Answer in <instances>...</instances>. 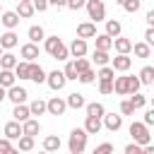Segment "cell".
Returning <instances> with one entry per match:
<instances>
[{
	"label": "cell",
	"mask_w": 154,
	"mask_h": 154,
	"mask_svg": "<svg viewBox=\"0 0 154 154\" xmlns=\"http://www.w3.org/2000/svg\"><path fill=\"white\" fill-rule=\"evenodd\" d=\"M5 99H7V89H5V87H0V103H2Z\"/></svg>",
	"instance_id": "cell-55"
},
{
	"label": "cell",
	"mask_w": 154,
	"mask_h": 154,
	"mask_svg": "<svg viewBox=\"0 0 154 154\" xmlns=\"http://www.w3.org/2000/svg\"><path fill=\"white\" fill-rule=\"evenodd\" d=\"M12 152H14L12 142H10L7 137H2V140H0V154H12Z\"/></svg>",
	"instance_id": "cell-46"
},
{
	"label": "cell",
	"mask_w": 154,
	"mask_h": 154,
	"mask_svg": "<svg viewBox=\"0 0 154 154\" xmlns=\"http://www.w3.org/2000/svg\"><path fill=\"white\" fill-rule=\"evenodd\" d=\"M77 79H79L82 84H91V82L96 79V72H94L91 67H89V70H82V72L77 75Z\"/></svg>",
	"instance_id": "cell-39"
},
{
	"label": "cell",
	"mask_w": 154,
	"mask_h": 154,
	"mask_svg": "<svg viewBox=\"0 0 154 154\" xmlns=\"http://www.w3.org/2000/svg\"><path fill=\"white\" fill-rule=\"evenodd\" d=\"M22 19H29L36 10H34V5H31V0H19V5H17V10H14Z\"/></svg>",
	"instance_id": "cell-20"
},
{
	"label": "cell",
	"mask_w": 154,
	"mask_h": 154,
	"mask_svg": "<svg viewBox=\"0 0 154 154\" xmlns=\"http://www.w3.org/2000/svg\"><path fill=\"white\" fill-rule=\"evenodd\" d=\"M67 111V103H65V99H60V96H53V99H48L46 101V113H51V116H63Z\"/></svg>",
	"instance_id": "cell-7"
},
{
	"label": "cell",
	"mask_w": 154,
	"mask_h": 154,
	"mask_svg": "<svg viewBox=\"0 0 154 154\" xmlns=\"http://www.w3.org/2000/svg\"><path fill=\"white\" fill-rule=\"evenodd\" d=\"M113 48H116L118 53H130V51H132V41H130V38H123V36H116V38H113Z\"/></svg>",
	"instance_id": "cell-23"
},
{
	"label": "cell",
	"mask_w": 154,
	"mask_h": 154,
	"mask_svg": "<svg viewBox=\"0 0 154 154\" xmlns=\"http://www.w3.org/2000/svg\"><path fill=\"white\" fill-rule=\"evenodd\" d=\"M43 149H46V152H58V149H60V137H58V135L43 137Z\"/></svg>",
	"instance_id": "cell-30"
},
{
	"label": "cell",
	"mask_w": 154,
	"mask_h": 154,
	"mask_svg": "<svg viewBox=\"0 0 154 154\" xmlns=\"http://www.w3.org/2000/svg\"><path fill=\"white\" fill-rule=\"evenodd\" d=\"M84 111H87V116H96V118H101V116L106 113V108H103V103H99V101H91V103H84Z\"/></svg>",
	"instance_id": "cell-27"
},
{
	"label": "cell",
	"mask_w": 154,
	"mask_h": 154,
	"mask_svg": "<svg viewBox=\"0 0 154 154\" xmlns=\"http://www.w3.org/2000/svg\"><path fill=\"white\" fill-rule=\"evenodd\" d=\"M132 65V58H128V53H118L116 58H111V67L116 72H128Z\"/></svg>",
	"instance_id": "cell-8"
},
{
	"label": "cell",
	"mask_w": 154,
	"mask_h": 154,
	"mask_svg": "<svg viewBox=\"0 0 154 154\" xmlns=\"http://www.w3.org/2000/svg\"><path fill=\"white\" fill-rule=\"evenodd\" d=\"M26 36H29V41H34V43H38V41H43V36H46V31H43V26H29V31H26Z\"/></svg>",
	"instance_id": "cell-33"
},
{
	"label": "cell",
	"mask_w": 154,
	"mask_h": 154,
	"mask_svg": "<svg viewBox=\"0 0 154 154\" xmlns=\"http://www.w3.org/2000/svg\"><path fill=\"white\" fill-rule=\"evenodd\" d=\"M137 79H140V84H154V67H152V65H144V67L140 70Z\"/></svg>",
	"instance_id": "cell-24"
},
{
	"label": "cell",
	"mask_w": 154,
	"mask_h": 154,
	"mask_svg": "<svg viewBox=\"0 0 154 154\" xmlns=\"http://www.w3.org/2000/svg\"><path fill=\"white\" fill-rule=\"evenodd\" d=\"M87 130L84 128H75L72 132H70V142H67V149H70V154H82L84 149H87Z\"/></svg>",
	"instance_id": "cell-2"
},
{
	"label": "cell",
	"mask_w": 154,
	"mask_h": 154,
	"mask_svg": "<svg viewBox=\"0 0 154 154\" xmlns=\"http://www.w3.org/2000/svg\"><path fill=\"white\" fill-rule=\"evenodd\" d=\"M29 65H31L29 60H22V63L17 60V65H14L12 70H14V75H17L19 79H29Z\"/></svg>",
	"instance_id": "cell-29"
},
{
	"label": "cell",
	"mask_w": 154,
	"mask_h": 154,
	"mask_svg": "<svg viewBox=\"0 0 154 154\" xmlns=\"http://www.w3.org/2000/svg\"><path fill=\"white\" fill-rule=\"evenodd\" d=\"M0 55H2V46H0Z\"/></svg>",
	"instance_id": "cell-57"
},
{
	"label": "cell",
	"mask_w": 154,
	"mask_h": 154,
	"mask_svg": "<svg viewBox=\"0 0 154 154\" xmlns=\"http://www.w3.org/2000/svg\"><path fill=\"white\" fill-rule=\"evenodd\" d=\"M65 75H63V70H53V72H48L46 75V84L53 89V91H60L63 87H65Z\"/></svg>",
	"instance_id": "cell-6"
},
{
	"label": "cell",
	"mask_w": 154,
	"mask_h": 154,
	"mask_svg": "<svg viewBox=\"0 0 154 154\" xmlns=\"http://www.w3.org/2000/svg\"><path fill=\"white\" fill-rule=\"evenodd\" d=\"M125 154H142V144H137V142L128 144V147H125Z\"/></svg>",
	"instance_id": "cell-50"
},
{
	"label": "cell",
	"mask_w": 154,
	"mask_h": 154,
	"mask_svg": "<svg viewBox=\"0 0 154 154\" xmlns=\"http://www.w3.org/2000/svg\"><path fill=\"white\" fill-rule=\"evenodd\" d=\"M96 77H99V79H113V77H116V70H113L111 65H99Z\"/></svg>",
	"instance_id": "cell-37"
},
{
	"label": "cell",
	"mask_w": 154,
	"mask_h": 154,
	"mask_svg": "<svg viewBox=\"0 0 154 154\" xmlns=\"http://www.w3.org/2000/svg\"><path fill=\"white\" fill-rule=\"evenodd\" d=\"M84 2H87V0H65V7H70V10H82Z\"/></svg>",
	"instance_id": "cell-49"
},
{
	"label": "cell",
	"mask_w": 154,
	"mask_h": 154,
	"mask_svg": "<svg viewBox=\"0 0 154 154\" xmlns=\"http://www.w3.org/2000/svg\"><path fill=\"white\" fill-rule=\"evenodd\" d=\"M67 51H70L72 58H82V55H87V51H89V48H87V38H79V36H77V38L70 43Z\"/></svg>",
	"instance_id": "cell-10"
},
{
	"label": "cell",
	"mask_w": 154,
	"mask_h": 154,
	"mask_svg": "<svg viewBox=\"0 0 154 154\" xmlns=\"http://www.w3.org/2000/svg\"><path fill=\"white\" fill-rule=\"evenodd\" d=\"M111 152H113V144L111 142H103V144H99L94 149V154H111Z\"/></svg>",
	"instance_id": "cell-47"
},
{
	"label": "cell",
	"mask_w": 154,
	"mask_h": 154,
	"mask_svg": "<svg viewBox=\"0 0 154 154\" xmlns=\"http://www.w3.org/2000/svg\"><path fill=\"white\" fill-rule=\"evenodd\" d=\"M142 123H144L147 128H152V125H154V108H149V111L144 113V120H142Z\"/></svg>",
	"instance_id": "cell-51"
},
{
	"label": "cell",
	"mask_w": 154,
	"mask_h": 154,
	"mask_svg": "<svg viewBox=\"0 0 154 154\" xmlns=\"http://www.w3.org/2000/svg\"><path fill=\"white\" fill-rule=\"evenodd\" d=\"M31 5H34V10L36 12H46L51 5H48V0H31Z\"/></svg>",
	"instance_id": "cell-48"
},
{
	"label": "cell",
	"mask_w": 154,
	"mask_h": 154,
	"mask_svg": "<svg viewBox=\"0 0 154 154\" xmlns=\"http://www.w3.org/2000/svg\"><path fill=\"white\" fill-rule=\"evenodd\" d=\"M101 125L106 130H111V132H118L123 128V116H118V113H103L101 116Z\"/></svg>",
	"instance_id": "cell-5"
},
{
	"label": "cell",
	"mask_w": 154,
	"mask_h": 154,
	"mask_svg": "<svg viewBox=\"0 0 154 154\" xmlns=\"http://www.w3.org/2000/svg\"><path fill=\"white\" fill-rule=\"evenodd\" d=\"M0 22H2L5 29H17L19 22H22V17H19L17 12H2V14H0Z\"/></svg>",
	"instance_id": "cell-12"
},
{
	"label": "cell",
	"mask_w": 154,
	"mask_h": 154,
	"mask_svg": "<svg viewBox=\"0 0 154 154\" xmlns=\"http://www.w3.org/2000/svg\"><path fill=\"white\" fill-rule=\"evenodd\" d=\"M99 91L101 94H113V79H99Z\"/></svg>",
	"instance_id": "cell-43"
},
{
	"label": "cell",
	"mask_w": 154,
	"mask_h": 154,
	"mask_svg": "<svg viewBox=\"0 0 154 154\" xmlns=\"http://www.w3.org/2000/svg\"><path fill=\"white\" fill-rule=\"evenodd\" d=\"M29 113H31V116H43V113H46V101H43V99H34V101L29 103Z\"/></svg>",
	"instance_id": "cell-34"
},
{
	"label": "cell",
	"mask_w": 154,
	"mask_h": 154,
	"mask_svg": "<svg viewBox=\"0 0 154 154\" xmlns=\"http://www.w3.org/2000/svg\"><path fill=\"white\" fill-rule=\"evenodd\" d=\"M14 65H17V55H14V53H10V51H7V53L2 51V55H0V67H5V70H12Z\"/></svg>",
	"instance_id": "cell-31"
},
{
	"label": "cell",
	"mask_w": 154,
	"mask_h": 154,
	"mask_svg": "<svg viewBox=\"0 0 154 154\" xmlns=\"http://www.w3.org/2000/svg\"><path fill=\"white\" fill-rule=\"evenodd\" d=\"M120 22L118 19H106V34L111 36V38H116V36H120Z\"/></svg>",
	"instance_id": "cell-32"
},
{
	"label": "cell",
	"mask_w": 154,
	"mask_h": 154,
	"mask_svg": "<svg viewBox=\"0 0 154 154\" xmlns=\"http://www.w3.org/2000/svg\"><path fill=\"white\" fill-rule=\"evenodd\" d=\"M101 118H96V116H87L84 118V130H87V135H99L101 132Z\"/></svg>",
	"instance_id": "cell-15"
},
{
	"label": "cell",
	"mask_w": 154,
	"mask_h": 154,
	"mask_svg": "<svg viewBox=\"0 0 154 154\" xmlns=\"http://www.w3.org/2000/svg\"><path fill=\"white\" fill-rule=\"evenodd\" d=\"M17 140H19V149L22 152H31L34 149V137L31 135H19Z\"/></svg>",
	"instance_id": "cell-38"
},
{
	"label": "cell",
	"mask_w": 154,
	"mask_h": 154,
	"mask_svg": "<svg viewBox=\"0 0 154 154\" xmlns=\"http://www.w3.org/2000/svg\"><path fill=\"white\" fill-rule=\"evenodd\" d=\"M135 113V108H132V103H130V99H125V101H120V116H132Z\"/></svg>",
	"instance_id": "cell-45"
},
{
	"label": "cell",
	"mask_w": 154,
	"mask_h": 154,
	"mask_svg": "<svg viewBox=\"0 0 154 154\" xmlns=\"http://www.w3.org/2000/svg\"><path fill=\"white\" fill-rule=\"evenodd\" d=\"M130 103H132L135 111H137V108H144V106H147V96L140 94V91H132V94H130Z\"/></svg>",
	"instance_id": "cell-35"
},
{
	"label": "cell",
	"mask_w": 154,
	"mask_h": 154,
	"mask_svg": "<svg viewBox=\"0 0 154 154\" xmlns=\"http://www.w3.org/2000/svg\"><path fill=\"white\" fill-rule=\"evenodd\" d=\"M77 36L79 38H94L96 36V24L94 22H82L77 26Z\"/></svg>",
	"instance_id": "cell-17"
},
{
	"label": "cell",
	"mask_w": 154,
	"mask_h": 154,
	"mask_svg": "<svg viewBox=\"0 0 154 154\" xmlns=\"http://www.w3.org/2000/svg\"><path fill=\"white\" fill-rule=\"evenodd\" d=\"M19 135H22V123H19V120L5 123V137H7V140H17Z\"/></svg>",
	"instance_id": "cell-19"
},
{
	"label": "cell",
	"mask_w": 154,
	"mask_h": 154,
	"mask_svg": "<svg viewBox=\"0 0 154 154\" xmlns=\"http://www.w3.org/2000/svg\"><path fill=\"white\" fill-rule=\"evenodd\" d=\"M51 55H53L55 60H67V58H70V51H67V46H65V43H60Z\"/></svg>",
	"instance_id": "cell-40"
},
{
	"label": "cell",
	"mask_w": 154,
	"mask_h": 154,
	"mask_svg": "<svg viewBox=\"0 0 154 154\" xmlns=\"http://www.w3.org/2000/svg\"><path fill=\"white\" fill-rule=\"evenodd\" d=\"M84 7L89 12V19H94V22H103L106 19V5H103V0H87Z\"/></svg>",
	"instance_id": "cell-4"
},
{
	"label": "cell",
	"mask_w": 154,
	"mask_h": 154,
	"mask_svg": "<svg viewBox=\"0 0 154 154\" xmlns=\"http://www.w3.org/2000/svg\"><path fill=\"white\" fill-rule=\"evenodd\" d=\"M12 118L14 120H26V118H31V113H29V106L26 103H14V108H12Z\"/></svg>",
	"instance_id": "cell-22"
},
{
	"label": "cell",
	"mask_w": 154,
	"mask_h": 154,
	"mask_svg": "<svg viewBox=\"0 0 154 154\" xmlns=\"http://www.w3.org/2000/svg\"><path fill=\"white\" fill-rule=\"evenodd\" d=\"M17 43H19V36L14 34V29H7V31L0 36V46H2V51H12Z\"/></svg>",
	"instance_id": "cell-11"
},
{
	"label": "cell",
	"mask_w": 154,
	"mask_h": 154,
	"mask_svg": "<svg viewBox=\"0 0 154 154\" xmlns=\"http://www.w3.org/2000/svg\"><path fill=\"white\" fill-rule=\"evenodd\" d=\"M132 51H135V55H137V58H149V55H152V46H149V43H144V41L132 43Z\"/></svg>",
	"instance_id": "cell-28"
},
{
	"label": "cell",
	"mask_w": 154,
	"mask_h": 154,
	"mask_svg": "<svg viewBox=\"0 0 154 154\" xmlns=\"http://www.w3.org/2000/svg\"><path fill=\"white\" fill-rule=\"evenodd\" d=\"M116 2H118V5H123V2H125V0H116Z\"/></svg>",
	"instance_id": "cell-56"
},
{
	"label": "cell",
	"mask_w": 154,
	"mask_h": 154,
	"mask_svg": "<svg viewBox=\"0 0 154 154\" xmlns=\"http://www.w3.org/2000/svg\"><path fill=\"white\" fill-rule=\"evenodd\" d=\"M94 48H99V51H111V48H113V38H111L108 34H96V36H94Z\"/></svg>",
	"instance_id": "cell-18"
},
{
	"label": "cell",
	"mask_w": 154,
	"mask_h": 154,
	"mask_svg": "<svg viewBox=\"0 0 154 154\" xmlns=\"http://www.w3.org/2000/svg\"><path fill=\"white\" fill-rule=\"evenodd\" d=\"M147 24H149V26H154V10H149V12H147Z\"/></svg>",
	"instance_id": "cell-53"
},
{
	"label": "cell",
	"mask_w": 154,
	"mask_h": 154,
	"mask_svg": "<svg viewBox=\"0 0 154 154\" xmlns=\"http://www.w3.org/2000/svg\"><path fill=\"white\" fill-rule=\"evenodd\" d=\"M72 63H75V67H77V72H82V70H89V67H91V60H87L84 55H82V58H75Z\"/></svg>",
	"instance_id": "cell-41"
},
{
	"label": "cell",
	"mask_w": 154,
	"mask_h": 154,
	"mask_svg": "<svg viewBox=\"0 0 154 154\" xmlns=\"http://www.w3.org/2000/svg\"><path fill=\"white\" fill-rule=\"evenodd\" d=\"M144 43H149V46L154 43V26H149V29L144 31Z\"/></svg>",
	"instance_id": "cell-52"
},
{
	"label": "cell",
	"mask_w": 154,
	"mask_h": 154,
	"mask_svg": "<svg viewBox=\"0 0 154 154\" xmlns=\"http://www.w3.org/2000/svg\"><path fill=\"white\" fill-rule=\"evenodd\" d=\"M29 79L36 82V84H43V82H46V70H43L41 65H36L34 60H31V65H29Z\"/></svg>",
	"instance_id": "cell-14"
},
{
	"label": "cell",
	"mask_w": 154,
	"mask_h": 154,
	"mask_svg": "<svg viewBox=\"0 0 154 154\" xmlns=\"http://www.w3.org/2000/svg\"><path fill=\"white\" fill-rule=\"evenodd\" d=\"M123 10L130 12V14H135V12L140 10V0H125V2H123Z\"/></svg>",
	"instance_id": "cell-44"
},
{
	"label": "cell",
	"mask_w": 154,
	"mask_h": 154,
	"mask_svg": "<svg viewBox=\"0 0 154 154\" xmlns=\"http://www.w3.org/2000/svg\"><path fill=\"white\" fill-rule=\"evenodd\" d=\"M91 63H94V65H108V63H111L108 51H99V48H94V53H91Z\"/></svg>",
	"instance_id": "cell-26"
},
{
	"label": "cell",
	"mask_w": 154,
	"mask_h": 154,
	"mask_svg": "<svg viewBox=\"0 0 154 154\" xmlns=\"http://www.w3.org/2000/svg\"><path fill=\"white\" fill-rule=\"evenodd\" d=\"M19 55H22L24 60H29V63H31V60H36V58H38V46H36L34 41H29V43H24V46L19 48Z\"/></svg>",
	"instance_id": "cell-13"
},
{
	"label": "cell",
	"mask_w": 154,
	"mask_h": 154,
	"mask_svg": "<svg viewBox=\"0 0 154 154\" xmlns=\"http://www.w3.org/2000/svg\"><path fill=\"white\" fill-rule=\"evenodd\" d=\"M140 79L132 77V75H123V77H113V91L116 94H132V91H140Z\"/></svg>",
	"instance_id": "cell-1"
},
{
	"label": "cell",
	"mask_w": 154,
	"mask_h": 154,
	"mask_svg": "<svg viewBox=\"0 0 154 154\" xmlns=\"http://www.w3.org/2000/svg\"><path fill=\"white\" fill-rule=\"evenodd\" d=\"M60 43H63V41H60L58 36H43V48H46V53H53Z\"/></svg>",
	"instance_id": "cell-36"
},
{
	"label": "cell",
	"mask_w": 154,
	"mask_h": 154,
	"mask_svg": "<svg viewBox=\"0 0 154 154\" xmlns=\"http://www.w3.org/2000/svg\"><path fill=\"white\" fill-rule=\"evenodd\" d=\"M14 82H17L14 70H5V67H2V70H0V87H5V89H7V87H12Z\"/></svg>",
	"instance_id": "cell-25"
},
{
	"label": "cell",
	"mask_w": 154,
	"mask_h": 154,
	"mask_svg": "<svg viewBox=\"0 0 154 154\" xmlns=\"http://www.w3.org/2000/svg\"><path fill=\"white\" fill-rule=\"evenodd\" d=\"M48 5H53V7H65V0H48Z\"/></svg>",
	"instance_id": "cell-54"
},
{
	"label": "cell",
	"mask_w": 154,
	"mask_h": 154,
	"mask_svg": "<svg viewBox=\"0 0 154 154\" xmlns=\"http://www.w3.org/2000/svg\"><path fill=\"white\" fill-rule=\"evenodd\" d=\"M38 132H41V123H38V120H34V118L22 120V135H31V137H36Z\"/></svg>",
	"instance_id": "cell-16"
},
{
	"label": "cell",
	"mask_w": 154,
	"mask_h": 154,
	"mask_svg": "<svg viewBox=\"0 0 154 154\" xmlns=\"http://www.w3.org/2000/svg\"><path fill=\"white\" fill-rule=\"evenodd\" d=\"M26 96H29V94H26V89H24V87H19L17 82H14L12 87H7V99H10L12 103H24V101H26Z\"/></svg>",
	"instance_id": "cell-9"
},
{
	"label": "cell",
	"mask_w": 154,
	"mask_h": 154,
	"mask_svg": "<svg viewBox=\"0 0 154 154\" xmlns=\"http://www.w3.org/2000/svg\"><path fill=\"white\" fill-rule=\"evenodd\" d=\"M63 75H65V79H77V67H75V63H67L65 65V70H63Z\"/></svg>",
	"instance_id": "cell-42"
},
{
	"label": "cell",
	"mask_w": 154,
	"mask_h": 154,
	"mask_svg": "<svg viewBox=\"0 0 154 154\" xmlns=\"http://www.w3.org/2000/svg\"><path fill=\"white\" fill-rule=\"evenodd\" d=\"M65 103H67V108H75V111H77V108H84V103H87V101H84V96H82V94L72 91V94H67Z\"/></svg>",
	"instance_id": "cell-21"
},
{
	"label": "cell",
	"mask_w": 154,
	"mask_h": 154,
	"mask_svg": "<svg viewBox=\"0 0 154 154\" xmlns=\"http://www.w3.org/2000/svg\"><path fill=\"white\" fill-rule=\"evenodd\" d=\"M130 137H132V142H137V144H147V142H152L149 128H147L144 123H132V125H130Z\"/></svg>",
	"instance_id": "cell-3"
}]
</instances>
